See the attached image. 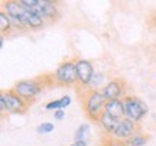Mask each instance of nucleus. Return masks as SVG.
I'll list each match as a JSON object with an SVG mask.
<instances>
[{
	"mask_svg": "<svg viewBox=\"0 0 156 146\" xmlns=\"http://www.w3.org/2000/svg\"><path fill=\"white\" fill-rule=\"evenodd\" d=\"M80 96L87 117L93 122H100L107 103V98L104 97L103 91L91 88V90H85L84 93H80Z\"/></svg>",
	"mask_w": 156,
	"mask_h": 146,
	"instance_id": "f257e3e1",
	"label": "nucleus"
},
{
	"mask_svg": "<svg viewBox=\"0 0 156 146\" xmlns=\"http://www.w3.org/2000/svg\"><path fill=\"white\" fill-rule=\"evenodd\" d=\"M51 84V81H48V75L39 77V78H32V80H22L17 81L13 90L19 97H22L25 101L34 100L41 91L44 90L45 85Z\"/></svg>",
	"mask_w": 156,
	"mask_h": 146,
	"instance_id": "f03ea898",
	"label": "nucleus"
},
{
	"mask_svg": "<svg viewBox=\"0 0 156 146\" xmlns=\"http://www.w3.org/2000/svg\"><path fill=\"white\" fill-rule=\"evenodd\" d=\"M123 104H124V117L130 119L136 123L147 114V106L139 97L126 96L123 98Z\"/></svg>",
	"mask_w": 156,
	"mask_h": 146,
	"instance_id": "7ed1b4c3",
	"label": "nucleus"
},
{
	"mask_svg": "<svg viewBox=\"0 0 156 146\" xmlns=\"http://www.w3.org/2000/svg\"><path fill=\"white\" fill-rule=\"evenodd\" d=\"M55 84L56 85H73L78 83L77 74V61H65L56 68L55 74Z\"/></svg>",
	"mask_w": 156,
	"mask_h": 146,
	"instance_id": "20e7f679",
	"label": "nucleus"
},
{
	"mask_svg": "<svg viewBox=\"0 0 156 146\" xmlns=\"http://www.w3.org/2000/svg\"><path fill=\"white\" fill-rule=\"evenodd\" d=\"M0 100L6 104V110L7 113H16V114H22L26 112L28 109V103L23 100L22 97H19L15 93V90H7V91H2V96Z\"/></svg>",
	"mask_w": 156,
	"mask_h": 146,
	"instance_id": "39448f33",
	"label": "nucleus"
},
{
	"mask_svg": "<svg viewBox=\"0 0 156 146\" xmlns=\"http://www.w3.org/2000/svg\"><path fill=\"white\" fill-rule=\"evenodd\" d=\"M137 130H139V127H137V123H136V122H133V120H130V119H127V117H124L119 122L116 130L113 132L112 136L114 139H117V141L126 142L127 139L133 137L134 135H137Z\"/></svg>",
	"mask_w": 156,
	"mask_h": 146,
	"instance_id": "423d86ee",
	"label": "nucleus"
},
{
	"mask_svg": "<svg viewBox=\"0 0 156 146\" xmlns=\"http://www.w3.org/2000/svg\"><path fill=\"white\" fill-rule=\"evenodd\" d=\"M3 7L5 12L7 13V16L10 17V20L13 25H16L17 28H25L26 22H25V9L22 7V5L19 2H13V0H7L3 2Z\"/></svg>",
	"mask_w": 156,
	"mask_h": 146,
	"instance_id": "0eeeda50",
	"label": "nucleus"
},
{
	"mask_svg": "<svg viewBox=\"0 0 156 146\" xmlns=\"http://www.w3.org/2000/svg\"><path fill=\"white\" fill-rule=\"evenodd\" d=\"M77 74H78V84L83 88L88 90L91 81L94 78V68L93 64L87 59H78L77 61Z\"/></svg>",
	"mask_w": 156,
	"mask_h": 146,
	"instance_id": "6e6552de",
	"label": "nucleus"
},
{
	"mask_svg": "<svg viewBox=\"0 0 156 146\" xmlns=\"http://www.w3.org/2000/svg\"><path fill=\"white\" fill-rule=\"evenodd\" d=\"M29 10H32L36 15H39L45 22L46 20H55L56 16H58V9H56L55 3L54 2H46V0H38L36 6H34Z\"/></svg>",
	"mask_w": 156,
	"mask_h": 146,
	"instance_id": "1a4fd4ad",
	"label": "nucleus"
},
{
	"mask_svg": "<svg viewBox=\"0 0 156 146\" xmlns=\"http://www.w3.org/2000/svg\"><path fill=\"white\" fill-rule=\"evenodd\" d=\"M124 81L122 80H112L110 83H107L106 87L103 88V94L107 98V101L110 100H119V97L124 93Z\"/></svg>",
	"mask_w": 156,
	"mask_h": 146,
	"instance_id": "9d476101",
	"label": "nucleus"
},
{
	"mask_svg": "<svg viewBox=\"0 0 156 146\" xmlns=\"http://www.w3.org/2000/svg\"><path fill=\"white\" fill-rule=\"evenodd\" d=\"M104 113H107L108 116L117 119V120H122L124 119V104L123 100H110L106 103L104 107Z\"/></svg>",
	"mask_w": 156,
	"mask_h": 146,
	"instance_id": "9b49d317",
	"label": "nucleus"
},
{
	"mask_svg": "<svg viewBox=\"0 0 156 146\" xmlns=\"http://www.w3.org/2000/svg\"><path fill=\"white\" fill-rule=\"evenodd\" d=\"M25 22H26V26H29V28H32V29H41L45 25L44 19L39 16V15H36L35 12L29 10V9H25Z\"/></svg>",
	"mask_w": 156,
	"mask_h": 146,
	"instance_id": "f8f14e48",
	"label": "nucleus"
},
{
	"mask_svg": "<svg viewBox=\"0 0 156 146\" xmlns=\"http://www.w3.org/2000/svg\"><path fill=\"white\" fill-rule=\"evenodd\" d=\"M119 122H120V120L108 116L107 113H103V116H101V119H100V124L103 126V129L106 130L107 133H110V135H113V132L116 130Z\"/></svg>",
	"mask_w": 156,
	"mask_h": 146,
	"instance_id": "ddd939ff",
	"label": "nucleus"
},
{
	"mask_svg": "<svg viewBox=\"0 0 156 146\" xmlns=\"http://www.w3.org/2000/svg\"><path fill=\"white\" fill-rule=\"evenodd\" d=\"M10 26H12L10 17L7 16V13L5 10H2L0 12V30H2V36H5L6 32L10 30Z\"/></svg>",
	"mask_w": 156,
	"mask_h": 146,
	"instance_id": "4468645a",
	"label": "nucleus"
},
{
	"mask_svg": "<svg viewBox=\"0 0 156 146\" xmlns=\"http://www.w3.org/2000/svg\"><path fill=\"white\" fill-rule=\"evenodd\" d=\"M146 142H147V136H143V135H134L133 137H130L127 139L126 142H123L124 146H143L146 145Z\"/></svg>",
	"mask_w": 156,
	"mask_h": 146,
	"instance_id": "2eb2a0df",
	"label": "nucleus"
},
{
	"mask_svg": "<svg viewBox=\"0 0 156 146\" xmlns=\"http://www.w3.org/2000/svg\"><path fill=\"white\" fill-rule=\"evenodd\" d=\"M88 130H90V126L87 123L81 124L77 129V132H75V141H84V137L88 135Z\"/></svg>",
	"mask_w": 156,
	"mask_h": 146,
	"instance_id": "dca6fc26",
	"label": "nucleus"
},
{
	"mask_svg": "<svg viewBox=\"0 0 156 146\" xmlns=\"http://www.w3.org/2000/svg\"><path fill=\"white\" fill-rule=\"evenodd\" d=\"M52 130H54V124L45 122V123L39 124L38 129H36V132H38V133H42V135H46V133H51Z\"/></svg>",
	"mask_w": 156,
	"mask_h": 146,
	"instance_id": "f3484780",
	"label": "nucleus"
},
{
	"mask_svg": "<svg viewBox=\"0 0 156 146\" xmlns=\"http://www.w3.org/2000/svg\"><path fill=\"white\" fill-rule=\"evenodd\" d=\"M46 110H62L61 107V98H58V100H54L46 104Z\"/></svg>",
	"mask_w": 156,
	"mask_h": 146,
	"instance_id": "a211bd4d",
	"label": "nucleus"
},
{
	"mask_svg": "<svg viewBox=\"0 0 156 146\" xmlns=\"http://www.w3.org/2000/svg\"><path fill=\"white\" fill-rule=\"evenodd\" d=\"M71 104V97L69 96H65V97H61V107L62 109H65L67 106Z\"/></svg>",
	"mask_w": 156,
	"mask_h": 146,
	"instance_id": "6ab92c4d",
	"label": "nucleus"
},
{
	"mask_svg": "<svg viewBox=\"0 0 156 146\" xmlns=\"http://www.w3.org/2000/svg\"><path fill=\"white\" fill-rule=\"evenodd\" d=\"M54 117H55L56 120H62V119L65 117V112H64V110H56L55 114H54Z\"/></svg>",
	"mask_w": 156,
	"mask_h": 146,
	"instance_id": "aec40b11",
	"label": "nucleus"
},
{
	"mask_svg": "<svg viewBox=\"0 0 156 146\" xmlns=\"http://www.w3.org/2000/svg\"><path fill=\"white\" fill-rule=\"evenodd\" d=\"M69 146H87V143H85V141H75L73 145Z\"/></svg>",
	"mask_w": 156,
	"mask_h": 146,
	"instance_id": "412c9836",
	"label": "nucleus"
}]
</instances>
